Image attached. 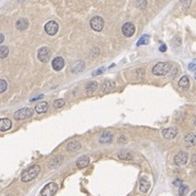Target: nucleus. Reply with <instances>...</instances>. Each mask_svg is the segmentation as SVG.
Here are the masks:
<instances>
[{"mask_svg":"<svg viewBox=\"0 0 196 196\" xmlns=\"http://www.w3.org/2000/svg\"><path fill=\"white\" fill-rule=\"evenodd\" d=\"M39 173H41V166L34 165L22 172L21 181H22V182H31L32 180L37 178V176H38Z\"/></svg>","mask_w":196,"mask_h":196,"instance_id":"f257e3e1","label":"nucleus"},{"mask_svg":"<svg viewBox=\"0 0 196 196\" xmlns=\"http://www.w3.org/2000/svg\"><path fill=\"white\" fill-rule=\"evenodd\" d=\"M171 66H171L170 62H158L153 68V74L154 75H157V77L166 75L171 70Z\"/></svg>","mask_w":196,"mask_h":196,"instance_id":"f03ea898","label":"nucleus"},{"mask_svg":"<svg viewBox=\"0 0 196 196\" xmlns=\"http://www.w3.org/2000/svg\"><path fill=\"white\" fill-rule=\"evenodd\" d=\"M58 192V184L56 182H50L47 185L43 187L41 192V196H55L56 193Z\"/></svg>","mask_w":196,"mask_h":196,"instance_id":"7ed1b4c3","label":"nucleus"},{"mask_svg":"<svg viewBox=\"0 0 196 196\" xmlns=\"http://www.w3.org/2000/svg\"><path fill=\"white\" fill-rule=\"evenodd\" d=\"M34 115V111L33 109L31 108H22V109H19L14 112V119L16 120H25L27 118H31L32 116Z\"/></svg>","mask_w":196,"mask_h":196,"instance_id":"20e7f679","label":"nucleus"},{"mask_svg":"<svg viewBox=\"0 0 196 196\" xmlns=\"http://www.w3.org/2000/svg\"><path fill=\"white\" fill-rule=\"evenodd\" d=\"M187 160H188V155L187 153H185L183 150L179 151V153L174 156V158H173V162H174L176 166H184L187 162Z\"/></svg>","mask_w":196,"mask_h":196,"instance_id":"39448f33","label":"nucleus"},{"mask_svg":"<svg viewBox=\"0 0 196 196\" xmlns=\"http://www.w3.org/2000/svg\"><path fill=\"white\" fill-rule=\"evenodd\" d=\"M89 24H91V27H92L94 31L100 32L102 31V28H104L105 22H104V19L100 18V16H94V18L91 20Z\"/></svg>","mask_w":196,"mask_h":196,"instance_id":"423d86ee","label":"nucleus"},{"mask_svg":"<svg viewBox=\"0 0 196 196\" xmlns=\"http://www.w3.org/2000/svg\"><path fill=\"white\" fill-rule=\"evenodd\" d=\"M50 56H51V51L50 49L47 48V47H41L38 50V52H37V57H38L39 61L41 62H47L49 59H50Z\"/></svg>","mask_w":196,"mask_h":196,"instance_id":"0eeeda50","label":"nucleus"},{"mask_svg":"<svg viewBox=\"0 0 196 196\" xmlns=\"http://www.w3.org/2000/svg\"><path fill=\"white\" fill-rule=\"evenodd\" d=\"M58 30H59V25L55 21H49L48 23L45 24V32L50 36L56 35Z\"/></svg>","mask_w":196,"mask_h":196,"instance_id":"6e6552de","label":"nucleus"},{"mask_svg":"<svg viewBox=\"0 0 196 196\" xmlns=\"http://www.w3.org/2000/svg\"><path fill=\"white\" fill-rule=\"evenodd\" d=\"M122 33L127 37H131L134 35L135 33V25L131 22H127L125 24H123L122 26Z\"/></svg>","mask_w":196,"mask_h":196,"instance_id":"1a4fd4ad","label":"nucleus"},{"mask_svg":"<svg viewBox=\"0 0 196 196\" xmlns=\"http://www.w3.org/2000/svg\"><path fill=\"white\" fill-rule=\"evenodd\" d=\"M116 88V83L111 80H106L102 84V93H111L112 91H115Z\"/></svg>","mask_w":196,"mask_h":196,"instance_id":"9d476101","label":"nucleus"},{"mask_svg":"<svg viewBox=\"0 0 196 196\" xmlns=\"http://www.w3.org/2000/svg\"><path fill=\"white\" fill-rule=\"evenodd\" d=\"M51 66H52V69L55 71H60V70L63 69L64 66V60L62 57H56V58L52 60L51 62Z\"/></svg>","mask_w":196,"mask_h":196,"instance_id":"9b49d317","label":"nucleus"},{"mask_svg":"<svg viewBox=\"0 0 196 196\" xmlns=\"http://www.w3.org/2000/svg\"><path fill=\"white\" fill-rule=\"evenodd\" d=\"M176 134H178L176 127H168V129H165L162 131L163 137L167 138V140H172V138L176 137Z\"/></svg>","mask_w":196,"mask_h":196,"instance_id":"f8f14e48","label":"nucleus"},{"mask_svg":"<svg viewBox=\"0 0 196 196\" xmlns=\"http://www.w3.org/2000/svg\"><path fill=\"white\" fill-rule=\"evenodd\" d=\"M150 187V181L147 179V176H142L140 180V191L142 193H146Z\"/></svg>","mask_w":196,"mask_h":196,"instance_id":"ddd939ff","label":"nucleus"},{"mask_svg":"<svg viewBox=\"0 0 196 196\" xmlns=\"http://www.w3.org/2000/svg\"><path fill=\"white\" fill-rule=\"evenodd\" d=\"M11 127H12V122H11L10 119H8V118H2V119H0V131L5 132V131L10 130Z\"/></svg>","mask_w":196,"mask_h":196,"instance_id":"4468645a","label":"nucleus"},{"mask_svg":"<svg viewBox=\"0 0 196 196\" xmlns=\"http://www.w3.org/2000/svg\"><path fill=\"white\" fill-rule=\"evenodd\" d=\"M112 140H113V133L111 131H105L100 136L99 142L102 144H106V143H111Z\"/></svg>","mask_w":196,"mask_h":196,"instance_id":"2eb2a0df","label":"nucleus"},{"mask_svg":"<svg viewBox=\"0 0 196 196\" xmlns=\"http://www.w3.org/2000/svg\"><path fill=\"white\" fill-rule=\"evenodd\" d=\"M97 88H98V84H97V82H95V81L88 82V83H87V85H86V87H85L87 96H91L92 94H94V93L96 92Z\"/></svg>","mask_w":196,"mask_h":196,"instance_id":"dca6fc26","label":"nucleus"},{"mask_svg":"<svg viewBox=\"0 0 196 196\" xmlns=\"http://www.w3.org/2000/svg\"><path fill=\"white\" fill-rule=\"evenodd\" d=\"M117 156L119 159H121V160H131L133 158V154L131 153V151H129V150H125V149L119 151Z\"/></svg>","mask_w":196,"mask_h":196,"instance_id":"f3484780","label":"nucleus"},{"mask_svg":"<svg viewBox=\"0 0 196 196\" xmlns=\"http://www.w3.org/2000/svg\"><path fill=\"white\" fill-rule=\"evenodd\" d=\"M85 68V63L83 61H77L73 66H71V71L72 73H80L84 70Z\"/></svg>","mask_w":196,"mask_h":196,"instance_id":"a211bd4d","label":"nucleus"},{"mask_svg":"<svg viewBox=\"0 0 196 196\" xmlns=\"http://www.w3.org/2000/svg\"><path fill=\"white\" fill-rule=\"evenodd\" d=\"M66 149L69 151H79L81 149V143L79 141H72L68 144L66 146Z\"/></svg>","mask_w":196,"mask_h":196,"instance_id":"6ab92c4d","label":"nucleus"},{"mask_svg":"<svg viewBox=\"0 0 196 196\" xmlns=\"http://www.w3.org/2000/svg\"><path fill=\"white\" fill-rule=\"evenodd\" d=\"M88 163H89V157H87V156H82V157H80L77 160V166L80 169H83L85 168V167H87Z\"/></svg>","mask_w":196,"mask_h":196,"instance_id":"aec40b11","label":"nucleus"},{"mask_svg":"<svg viewBox=\"0 0 196 196\" xmlns=\"http://www.w3.org/2000/svg\"><path fill=\"white\" fill-rule=\"evenodd\" d=\"M16 26L18 30H20V31H24V30H26V28L28 27V21L26 20V19H19L18 21H16Z\"/></svg>","mask_w":196,"mask_h":196,"instance_id":"412c9836","label":"nucleus"},{"mask_svg":"<svg viewBox=\"0 0 196 196\" xmlns=\"http://www.w3.org/2000/svg\"><path fill=\"white\" fill-rule=\"evenodd\" d=\"M190 86V77L187 75H183L179 81V87L182 89H187Z\"/></svg>","mask_w":196,"mask_h":196,"instance_id":"4be33fe9","label":"nucleus"},{"mask_svg":"<svg viewBox=\"0 0 196 196\" xmlns=\"http://www.w3.org/2000/svg\"><path fill=\"white\" fill-rule=\"evenodd\" d=\"M48 107H49L48 102H39L38 105H36L35 110L37 113H44V112H46L47 110H48Z\"/></svg>","mask_w":196,"mask_h":196,"instance_id":"5701e85b","label":"nucleus"},{"mask_svg":"<svg viewBox=\"0 0 196 196\" xmlns=\"http://www.w3.org/2000/svg\"><path fill=\"white\" fill-rule=\"evenodd\" d=\"M184 142H185V144L187 146H194L196 143V137H195V134L194 133H190V134H187L184 137Z\"/></svg>","mask_w":196,"mask_h":196,"instance_id":"b1692460","label":"nucleus"},{"mask_svg":"<svg viewBox=\"0 0 196 196\" xmlns=\"http://www.w3.org/2000/svg\"><path fill=\"white\" fill-rule=\"evenodd\" d=\"M149 43V35H147V34H145V35H143L142 37H141L140 39L137 41V43H136V46H142V45H147V44Z\"/></svg>","mask_w":196,"mask_h":196,"instance_id":"393cba45","label":"nucleus"},{"mask_svg":"<svg viewBox=\"0 0 196 196\" xmlns=\"http://www.w3.org/2000/svg\"><path fill=\"white\" fill-rule=\"evenodd\" d=\"M61 162H62V157L61 156H57V157H55L54 159L51 160L50 167L51 168H56V167H58Z\"/></svg>","mask_w":196,"mask_h":196,"instance_id":"a878e982","label":"nucleus"},{"mask_svg":"<svg viewBox=\"0 0 196 196\" xmlns=\"http://www.w3.org/2000/svg\"><path fill=\"white\" fill-rule=\"evenodd\" d=\"M9 55V48L7 46H0V59L7 58Z\"/></svg>","mask_w":196,"mask_h":196,"instance_id":"bb28decb","label":"nucleus"},{"mask_svg":"<svg viewBox=\"0 0 196 196\" xmlns=\"http://www.w3.org/2000/svg\"><path fill=\"white\" fill-rule=\"evenodd\" d=\"M187 192H188L187 185H185V184H181V185L179 186V195L180 196H184Z\"/></svg>","mask_w":196,"mask_h":196,"instance_id":"cd10ccee","label":"nucleus"},{"mask_svg":"<svg viewBox=\"0 0 196 196\" xmlns=\"http://www.w3.org/2000/svg\"><path fill=\"white\" fill-rule=\"evenodd\" d=\"M66 105V100L64 99H57L56 102H54V107L56 108V109H60V108H62Z\"/></svg>","mask_w":196,"mask_h":196,"instance_id":"c85d7f7f","label":"nucleus"},{"mask_svg":"<svg viewBox=\"0 0 196 196\" xmlns=\"http://www.w3.org/2000/svg\"><path fill=\"white\" fill-rule=\"evenodd\" d=\"M7 88H8V83H7V81L0 79V93L5 92Z\"/></svg>","mask_w":196,"mask_h":196,"instance_id":"c756f323","label":"nucleus"},{"mask_svg":"<svg viewBox=\"0 0 196 196\" xmlns=\"http://www.w3.org/2000/svg\"><path fill=\"white\" fill-rule=\"evenodd\" d=\"M105 70H106V69H105L104 66H102V68H99V69H97L95 72H93L92 75H93V77H96V75H99V74H102V73H104Z\"/></svg>","mask_w":196,"mask_h":196,"instance_id":"7c9ffc66","label":"nucleus"},{"mask_svg":"<svg viewBox=\"0 0 196 196\" xmlns=\"http://www.w3.org/2000/svg\"><path fill=\"white\" fill-rule=\"evenodd\" d=\"M118 142H119L120 144H125V143H127V137H125L124 135H121L119 137V141H118Z\"/></svg>","mask_w":196,"mask_h":196,"instance_id":"2f4dec72","label":"nucleus"},{"mask_svg":"<svg viewBox=\"0 0 196 196\" xmlns=\"http://www.w3.org/2000/svg\"><path fill=\"white\" fill-rule=\"evenodd\" d=\"M173 184H174L176 186H180L181 184H182V180H180V179H176V180H174Z\"/></svg>","mask_w":196,"mask_h":196,"instance_id":"473e14b6","label":"nucleus"},{"mask_svg":"<svg viewBox=\"0 0 196 196\" xmlns=\"http://www.w3.org/2000/svg\"><path fill=\"white\" fill-rule=\"evenodd\" d=\"M159 50H160L161 52H165V51L167 50V46H166L165 44H162V45L160 46V48H159Z\"/></svg>","mask_w":196,"mask_h":196,"instance_id":"72a5a7b5","label":"nucleus"},{"mask_svg":"<svg viewBox=\"0 0 196 196\" xmlns=\"http://www.w3.org/2000/svg\"><path fill=\"white\" fill-rule=\"evenodd\" d=\"M188 69L191 70V71H193L194 69H195V62H191V64H190V66H188Z\"/></svg>","mask_w":196,"mask_h":196,"instance_id":"f704fd0d","label":"nucleus"},{"mask_svg":"<svg viewBox=\"0 0 196 196\" xmlns=\"http://www.w3.org/2000/svg\"><path fill=\"white\" fill-rule=\"evenodd\" d=\"M44 97V95H39V96L35 97V98H33V99H31V102H35V100H38V99H41Z\"/></svg>","mask_w":196,"mask_h":196,"instance_id":"c9c22d12","label":"nucleus"},{"mask_svg":"<svg viewBox=\"0 0 196 196\" xmlns=\"http://www.w3.org/2000/svg\"><path fill=\"white\" fill-rule=\"evenodd\" d=\"M3 41H5V36H3V34L0 33V44L2 43Z\"/></svg>","mask_w":196,"mask_h":196,"instance_id":"e433bc0d","label":"nucleus"},{"mask_svg":"<svg viewBox=\"0 0 196 196\" xmlns=\"http://www.w3.org/2000/svg\"><path fill=\"white\" fill-rule=\"evenodd\" d=\"M195 158H196V155H193V157H192V165L195 166Z\"/></svg>","mask_w":196,"mask_h":196,"instance_id":"4c0bfd02","label":"nucleus"},{"mask_svg":"<svg viewBox=\"0 0 196 196\" xmlns=\"http://www.w3.org/2000/svg\"><path fill=\"white\" fill-rule=\"evenodd\" d=\"M191 196H196V192H195V191H194V192H192Z\"/></svg>","mask_w":196,"mask_h":196,"instance_id":"58836bf2","label":"nucleus"},{"mask_svg":"<svg viewBox=\"0 0 196 196\" xmlns=\"http://www.w3.org/2000/svg\"><path fill=\"white\" fill-rule=\"evenodd\" d=\"M5 196H12V195H5Z\"/></svg>","mask_w":196,"mask_h":196,"instance_id":"ea45409f","label":"nucleus"}]
</instances>
